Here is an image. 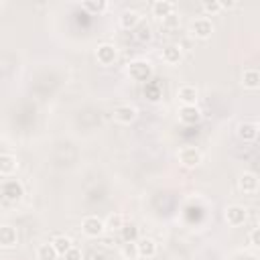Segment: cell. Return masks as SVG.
<instances>
[{
    "label": "cell",
    "mask_w": 260,
    "mask_h": 260,
    "mask_svg": "<svg viewBox=\"0 0 260 260\" xmlns=\"http://www.w3.org/2000/svg\"><path fill=\"white\" fill-rule=\"evenodd\" d=\"M150 73H152V69H150V63L148 61H132L130 65H128V75L132 77V79H136V81H146L148 77H150Z\"/></svg>",
    "instance_id": "cell-1"
},
{
    "label": "cell",
    "mask_w": 260,
    "mask_h": 260,
    "mask_svg": "<svg viewBox=\"0 0 260 260\" xmlns=\"http://www.w3.org/2000/svg\"><path fill=\"white\" fill-rule=\"evenodd\" d=\"M238 134L244 140H254L256 134H258V126L256 124H240L238 126Z\"/></svg>",
    "instance_id": "cell-19"
},
{
    "label": "cell",
    "mask_w": 260,
    "mask_h": 260,
    "mask_svg": "<svg viewBox=\"0 0 260 260\" xmlns=\"http://www.w3.org/2000/svg\"><path fill=\"white\" fill-rule=\"evenodd\" d=\"M211 30H213V26H211V20H209L207 16L195 18V20L191 22V32H193L195 37H199V39H207V37L211 35Z\"/></svg>",
    "instance_id": "cell-2"
},
{
    "label": "cell",
    "mask_w": 260,
    "mask_h": 260,
    "mask_svg": "<svg viewBox=\"0 0 260 260\" xmlns=\"http://www.w3.org/2000/svg\"><path fill=\"white\" fill-rule=\"evenodd\" d=\"M91 260H106V256H102V254H93Z\"/></svg>",
    "instance_id": "cell-28"
},
{
    "label": "cell",
    "mask_w": 260,
    "mask_h": 260,
    "mask_svg": "<svg viewBox=\"0 0 260 260\" xmlns=\"http://www.w3.org/2000/svg\"><path fill=\"white\" fill-rule=\"evenodd\" d=\"M104 230H110V232H120V230H124V215H122V213H112V215H108V219L104 221Z\"/></svg>",
    "instance_id": "cell-11"
},
{
    "label": "cell",
    "mask_w": 260,
    "mask_h": 260,
    "mask_svg": "<svg viewBox=\"0 0 260 260\" xmlns=\"http://www.w3.org/2000/svg\"><path fill=\"white\" fill-rule=\"evenodd\" d=\"M179 118H181V122H185V124H195V122H199L201 114H199V110H197L195 106H181Z\"/></svg>",
    "instance_id": "cell-9"
},
{
    "label": "cell",
    "mask_w": 260,
    "mask_h": 260,
    "mask_svg": "<svg viewBox=\"0 0 260 260\" xmlns=\"http://www.w3.org/2000/svg\"><path fill=\"white\" fill-rule=\"evenodd\" d=\"M51 244H53L55 252H57V254H61V256H63V254H65V252H67V250L73 246V244H71V240H69L67 236H57V238H55Z\"/></svg>",
    "instance_id": "cell-20"
},
{
    "label": "cell",
    "mask_w": 260,
    "mask_h": 260,
    "mask_svg": "<svg viewBox=\"0 0 260 260\" xmlns=\"http://www.w3.org/2000/svg\"><path fill=\"white\" fill-rule=\"evenodd\" d=\"M201 6H203V10H205L207 14H215V12H219V10L223 8L221 2H203Z\"/></svg>",
    "instance_id": "cell-23"
},
{
    "label": "cell",
    "mask_w": 260,
    "mask_h": 260,
    "mask_svg": "<svg viewBox=\"0 0 260 260\" xmlns=\"http://www.w3.org/2000/svg\"><path fill=\"white\" fill-rule=\"evenodd\" d=\"M177 98L183 102V106H195L197 102V89L193 85H181L177 91Z\"/></svg>",
    "instance_id": "cell-7"
},
{
    "label": "cell",
    "mask_w": 260,
    "mask_h": 260,
    "mask_svg": "<svg viewBox=\"0 0 260 260\" xmlns=\"http://www.w3.org/2000/svg\"><path fill=\"white\" fill-rule=\"evenodd\" d=\"M225 219L230 225H242L246 221V209L242 205H232L225 209Z\"/></svg>",
    "instance_id": "cell-5"
},
{
    "label": "cell",
    "mask_w": 260,
    "mask_h": 260,
    "mask_svg": "<svg viewBox=\"0 0 260 260\" xmlns=\"http://www.w3.org/2000/svg\"><path fill=\"white\" fill-rule=\"evenodd\" d=\"M136 250H138V256L150 258V256L156 254V244H154L150 238H144V240H140V242L136 244Z\"/></svg>",
    "instance_id": "cell-12"
},
{
    "label": "cell",
    "mask_w": 260,
    "mask_h": 260,
    "mask_svg": "<svg viewBox=\"0 0 260 260\" xmlns=\"http://www.w3.org/2000/svg\"><path fill=\"white\" fill-rule=\"evenodd\" d=\"M138 39H140V41H144V39H150V28H148V26L140 28V35H138Z\"/></svg>",
    "instance_id": "cell-26"
},
{
    "label": "cell",
    "mask_w": 260,
    "mask_h": 260,
    "mask_svg": "<svg viewBox=\"0 0 260 260\" xmlns=\"http://www.w3.org/2000/svg\"><path fill=\"white\" fill-rule=\"evenodd\" d=\"M16 244V230L10 225H0V246H14Z\"/></svg>",
    "instance_id": "cell-10"
},
{
    "label": "cell",
    "mask_w": 260,
    "mask_h": 260,
    "mask_svg": "<svg viewBox=\"0 0 260 260\" xmlns=\"http://www.w3.org/2000/svg\"><path fill=\"white\" fill-rule=\"evenodd\" d=\"M134 118H136V110H134L132 106H118V108L114 110V120H116V122L130 124Z\"/></svg>",
    "instance_id": "cell-8"
},
{
    "label": "cell",
    "mask_w": 260,
    "mask_h": 260,
    "mask_svg": "<svg viewBox=\"0 0 260 260\" xmlns=\"http://www.w3.org/2000/svg\"><path fill=\"white\" fill-rule=\"evenodd\" d=\"M173 10H175V4L173 2H167V0H156L152 4V12L156 16H171Z\"/></svg>",
    "instance_id": "cell-15"
},
{
    "label": "cell",
    "mask_w": 260,
    "mask_h": 260,
    "mask_svg": "<svg viewBox=\"0 0 260 260\" xmlns=\"http://www.w3.org/2000/svg\"><path fill=\"white\" fill-rule=\"evenodd\" d=\"M250 238H252V246H258V244H260V242H258V230H254Z\"/></svg>",
    "instance_id": "cell-27"
},
{
    "label": "cell",
    "mask_w": 260,
    "mask_h": 260,
    "mask_svg": "<svg viewBox=\"0 0 260 260\" xmlns=\"http://www.w3.org/2000/svg\"><path fill=\"white\" fill-rule=\"evenodd\" d=\"M242 83L250 89H256L260 85V73L256 69H246L244 75H242Z\"/></svg>",
    "instance_id": "cell-17"
},
{
    "label": "cell",
    "mask_w": 260,
    "mask_h": 260,
    "mask_svg": "<svg viewBox=\"0 0 260 260\" xmlns=\"http://www.w3.org/2000/svg\"><path fill=\"white\" fill-rule=\"evenodd\" d=\"M240 187L246 191V193H254L258 189V179L254 173H244L242 179H240Z\"/></svg>",
    "instance_id": "cell-18"
},
{
    "label": "cell",
    "mask_w": 260,
    "mask_h": 260,
    "mask_svg": "<svg viewBox=\"0 0 260 260\" xmlns=\"http://www.w3.org/2000/svg\"><path fill=\"white\" fill-rule=\"evenodd\" d=\"M108 6V2H83V8L87 10H104Z\"/></svg>",
    "instance_id": "cell-25"
},
{
    "label": "cell",
    "mask_w": 260,
    "mask_h": 260,
    "mask_svg": "<svg viewBox=\"0 0 260 260\" xmlns=\"http://www.w3.org/2000/svg\"><path fill=\"white\" fill-rule=\"evenodd\" d=\"M98 61L102 65H110L116 61V47L110 45V43H104L98 47Z\"/></svg>",
    "instance_id": "cell-6"
},
{
    "label": "cell",
    "mask_w": 260,
    "mask_h": 260,
    "mask_svg": "<svg viewBox=\"0 0 260 260\" xmlns=\"http://www.w3.org/2000/svg\"><path fill=\"white\" fill-rule=\"evenodd\" d=\"M179 160H181L185 167H195V165H199V160H201V152H199L195 146H183V148L179 150Z\"/></svg>",
    "instance_id": "cell-3"
},
{
    "label": "cell",
    "mask_w": 260,
    "mask_h": 260,
    "mask_svg": "<svg viewBox=\"0 0 260 260\" xmlns=\"http://www.w3.org/2000/svg\"><path fill=\"white\" fill-rule=\"evenodd\" d=\"M138 22H140V14H138L136 10H126V12L120 14V24H122L124 28H132V26H136Z\"/></svg>",
    "instance_id": "cell-16"
},
{
    "label": "cell",
    "mask_w": 260,
    "mask_h": 260,
    "mask_svg": "<svg viewBox=\"0 0 260 260\" xmlns=\"http://www.w3.org/2000/svg\"><path fill=\"white\" fill-rule=\"evenodd\" d=\"M37 256H39V260H55L59 254L55 252L53 244H41L37 250Z\"/></svg>",
    "instance_id": "cell-21"
},
{
    "label": "cell",
    "mask_w": 260,
    "mask_h": 260,
    "mask_svg": "<svg viewBox=\"0 0 260 260\" xmlns=\"http://www.w3.org/2000/svg\"><path fill=\"white\" fill-rule=\"evenodd\" d=\"M81 228H83V234H85V236L95 238V236H100V234L104 232V221L89 215V217H85V219L81 221Z\"/></svg>",
    "instance_id": "cell-4"
},
{
    "label": "cell",
    "mask_w": 260,
    "mask_h": 260,
    "mask_svg": "<svg viewBox=\"0 0 260 260\" xmlns=\"http://www.w3.org/2000/svg\"><path fill=\"white\" fill-rule=\"evenodd\" d=\"M122 256H124L126 260H136V258H138L136 244H134V242H126V244L122 246Z\"/></svg>",
    "instance_id": "cell-22"
},
{
    "label": "cell",
    "mask_w": 260,
    "mask_h": 260,
    "mask_svg": "<svg viewBox=\"0 0 260 260\" xmlns=\"http://www.w3.org/2000/svg\"><path fill=\"white\" fill-rule=\"evenodd\" d=\"M63 256H65V260H81V250L75 248V246H71Z\"/></svg>",
    "instance_id": "cell-24"
},
{
    "label": "cell",
    "mask_w": 260,
    "mask_h": 260,
    "mask_svg": "<svg viewBox=\"0 0 260 260\" xmlns=\"http://www.w3.org/2000/svg\"><path fill=\"white\" fill-rule=\"evenodd\" d=\"M16 167H18L16 156H12V154H0V173H2V175L14 173Z\"/></svg>",
    "instance_id": "cell-13"
},
{
    "label": "cell",
    "mask_w": 260,
    "mask_h": 260,
    "mask_svg": "<svg viewBox=\"0 0 260 260\" xmlns=\"http://www.w3.org/2000/svg\"><path fill=\"white\" fill-rule=\"evenodd\" d=\"M179 59H181V47L169 45L167 49H162V61H165V63L175 65V63H179Z\"/></svg>",
    "instance_id": "cell-14"
}]
</instances>
